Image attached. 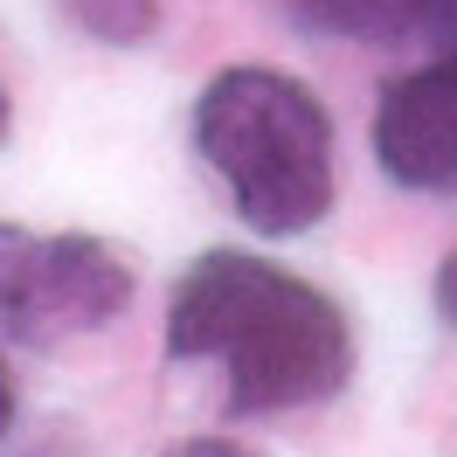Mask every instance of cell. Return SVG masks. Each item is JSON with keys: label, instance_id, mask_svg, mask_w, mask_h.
I'll list each match as a JSON object with an SVG mask.
<instances>
[{"label": "cell", "instance_id": "obj_3", "mask_svg": "<svg viewBox=\"0 0 457 457\" xmlns=\"http://www.w3.org/2000/svg\"><path fill=\"white\" fill-rule=\"evenodd\" d=\"M132 305V263L84 228H14L0 222V346H56L112 326Z\"/></svg>", "mask_w": 457, "mask_h": 457}, {"label": "cell", "instance_id": "obj_5", "mask_svg": "<svg viewBox=\"0 0 457 457\" xmlns=\"http://www.w3.org/2000/svg\"><path fill=\"white\" fill-rule=\"evenodd\" d=\"M291 29L326 42H423V0H278Z\"/></svg>", "mask_w": 457, "mask_h": 457}, {"label": "cell", "instance_id": "obj_11", "mask_svg": "<svg viewBox=\"0 0 457 457\" xmlns=\"http://www.w3.org/2000/svg\"><path fill=\"white\" fill-rule=\"evenodd\" d=\"M7 118H14V112H7V90H0V139H7Z\"/></svg>", "mask_w": 457, "mask_h": 457}, {"label": "cell", "instance_id": "obj_9", "mask_svg": "<svg viewBox=\"0 0 457 457\" xmlns=\"http://www.w3.org/2000/svg\"><path fill=\"white\" fill-rule=\"evenodd\" d=\"M436 305H444V319H451V333H457V250L444 257V278H436Z\"/></svg>", "mask_w": 457, "mask_h": 457}, {"label": "cell", "instance_id": "obj_6", "mask_svg": "<svg viewBox=\"0 0 457 457\" xmlns=\"http://www.w3.org/2000/svg\"><path fill=\"white\" fill-rule=\"evenodd\" d=\"M62 14L84 35L112 42V49H132V42H145L160 29V0H62Z\"/></svg>", "mask_w": 457, "mask_h": 457}, {"label": "cell", "instance_id": "obj_4", "mask_svg": "<svg viewBox=\"0 0 457 457\" xmlns=\"http://www.w3.org/2000/svg\"><path fill=\"white\" fill-rule=\"evenodd\" d=\"M374 160L409 195H457V56H436L381 90Z\"/></svg>", "mask_w": 457, "mask_h": 457}, {"label": "cell", "instance_id": "obj_7", "mask_svg": "<svg viewBox=\"0 0 457 457\" xmlns=\"http://www.w3.org/2000/svg\"><path fill=\"white\" fill-rule=\"evenodd\" d=\"M423 42L436 56H457V0H423Z\"/></svg>", "mask_w": 457, "mask_h": 457}, {"label": "cell", "instance_id": "obj_8", "mask_svg": "<svg viewBox=\"0 0 457 457\" xmlns=\"http://www.w3.org/2000/svg\"><path fill=\"white\" fill-rule=\"evenodd\" d=\"M160 457H257V451H243V444H228V436H187V444H173V451Z\"/></svg>", "mask_w": 457, "mask_h": 457}, {"label": "cell", "instance_id": "obj_1", "mask_svg": "<svg viewBox=\"0 0 457 457\" xmlns=\"http://www.w3.org/2000/svg\"><path fill=\"white\" fill-rule=\"evenodd\" d=\"M167 353L222 374L236 416L319 409L353 381V326L319 285L250 250H208L167 298Z\"/></svg>", "mask_w": 457, "mask_h": 457}, {"label": "cell", "instance_id": "obj_10", "mask_svg": "<svg viewBox=\"0 0 457 457\" xmlns=\"http://www.w3.org/2000/svg\"><path fill=\"white\" fill-rule=\"evenodd\" d=\"M14 429V388H7V368H0V436Z\"/></svg>", "mask_w": 457, "mask_h": 457}, {"label": "cell", "instance_id": "obj_2", "mask_svg": "<svg viewBox=\"0 0 457 457\" xmlns=\"http://www.w3.org/2000/svg\"><path fill=\"white\" fill-rule=\"evenodd\" d=\"M195 153L257 236H305L333 208V118L285 70H222L195 97Z\"/></svg>", "mask_w": 457, "mask_h": 457}]
</instances>
